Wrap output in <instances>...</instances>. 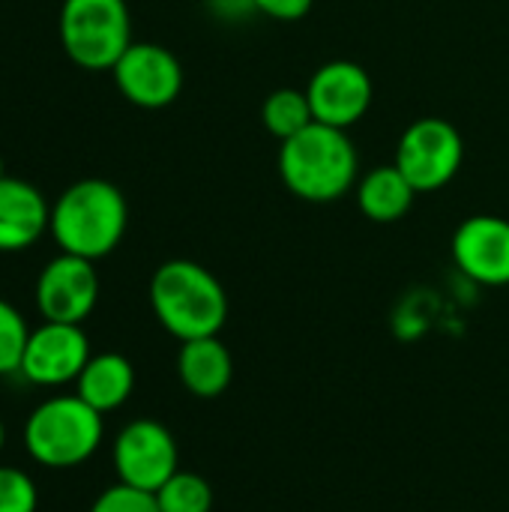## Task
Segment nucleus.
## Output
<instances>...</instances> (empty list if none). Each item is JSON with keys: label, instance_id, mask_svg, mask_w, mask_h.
Segmentation results:
<instances>
[{"label": "nucleus", "instance_id": "8", "mask_svg": "<svg viewBox=\"0 0 509 512\" xmlns=\"http://www.w3.org/2000/svg\"><path fill=\"white\" fill-rule=\"evenodd\" d=\"M120 96L138 108H168L183 90L180 60L156 42H132L111 69Z\"/></svg>", "mask_w": 509, "mask_h": 512}, {"label": "nucleus", "instance_id": "16", "mask_svg": "<svg viewBox=\"0 0 509 512\" xmlns=\"http://www.w3.org/2000/svg\"><path fill=\"white\" fill-rule=\"evenodd\" d=\"M357 207L363 210L366 219L390 225L408 216V210L414 207L417 189L408 183V177L393 165H375L372 171H366L357 180Z\"/></svg>", "mask_w": 509, "mask_h": 512}, {"label": "nucleus", "instance_id": "10", "mask_svg": "<svg viewBox=\"0 0 509 512\" xmlns=\"http://www.w3.org/2000/svg\"><path fill=\"white\" fill-rule=\"evenodd\" d=\"M99 303V276L93 261L60 252L36 279V309L42 321L84 324Z\"/></svg>", "mask_w": 509, "mask_h": 512}, {"label": "nucleus", "instance_id": "1", "mask_svg": "<svg viewBox=\"0 0 509 512\" xmlns=\"http://www.w3.org/2000/svg\"><path fill=\"white\" fill-rule=\"evenodd\" d=\"M279 177L285 189L309 204H330L357 189L360 159L348 129L312 123L279 144Z\"/></svg>", "mask_w": 509, "mask_h": 512}, {"label": "nucleus", "instance_id": "21", "mask_svg": "<svg viewBox=\"0 0 509 512\" xmlns=\"http://www.w3.org/2000/svg\"><path fill=\"white\" fill-rule=\"evenodd\" d=\"M87 512H159V504H156L153 492H141L126 483H114L105 492H99V498L90 504Z\"/></svg>", "mask_w": 509, "mask_h": 512}, {"label": "nucleus", "instance_id": "19", "mask_svg": "<svg viewBox=\"0 0 509 512\" xmlns=\"http://www.w3.org/2000/svg\"><path fill=\"white\" fill-rule=\"evenodd\" d=\"M27 336H30V327H27L24 315L9 300L0 297V378L18 375L21 357L27 348Z\"/></svg>", "mask_w": 509, "mask_h": 512}, {"label": "nucleus", "instance_id": "13", "mask_svg": "<svg viewBox=\"0 0 509 512\" xmlns=\"http://www.w3.org/2000/svg\"><path fill=\"white\" fill-rule=\"evenodd\" d=\"M51 204L45 195L15 177L0 180V252H24L48 234Z\"/></svg>", "mask_w": 509, "mask_h": 512}, {"label": "nucleus", "instance_id": "18", "mask_svg": "<svg viewBox=\"0 0 509 512\" xmlns=\"http://www.w3.org/2000/svg\"><path fill=\"white\" fill-rule=\"evenodd\" d=\"M156 495L159 512H213V486L195 471H177Z\"/></svg>", "mask_w": 509, "mask_h": 512}, {"label": "nucleus", "instance_id": "5", "mask_svg": "<svg viewBox=\"0 0 509 512\" xmlns=\"http://www.w3.org/2000/svg\"><path fill=\"white\" fill-rule=\"evenodd\" d=\"M60 42L75 66L87 72H111L132 45L126 0H63Z\"/></svg>", "mask_w": 509, "mask_h": 512}, {"label": "nucleus", "instance_id": "4", "mask_svg": "<svg viewBox=\"0 0 509 512\" xmlns=\"http://www.w3.org/2000/svg\"><path fill=\"white\" fill-rule=\"evenodd\" d=\"M105 414L90 408L81 396H51L39 402L24 420L27 456L51 471L78 468L96 456L105 438Z\"/></svg>", "mask_w": 509, "mask_h": 512}, {"label": "nucleus", "instance_id": "17", "mask_svg": "<svg viewBox=\"0 0 509 512\" xmlns=\"http://www.w3.org/2000/svg\"><path fill=\"white\" fill-rule=\"evenodd\" d=\"M261 123H264V129L279 144L288 141V138H294L306 126H312L315 123V114H312V105H309L306 90H297V87H279V90H273L264 99V105H261Z\"/></svg>", "mask_w": 509, "mask_h": 512}, {"label": "nucleus", "instance_id": "12", "mask_svg": "<svg viewBox=\"0 0 509 512\" xmlns=\"http://www.w3.org/2000/svg\"><path fill=\"white\" fill-rule=\"evenodd\" d=\"M453 264L465 279L483 288L509 285V219L477 213L453 231Z\"/></svg>", "mask_w": 509, "mask_h": 512}, {"label": "nucleus", "instance_id": "11", "mask_svg": "<svg viewBox=\"0 0 509 512\" xmlns=\"http://www.w3.org/2000/svg\"><path fill=\"white\" fill-rule=\"evenodd\" d=\"M306 96L318 123L351 129L369 114L375 99V84L360 63L330 60L315 69V75L306 84Z\"/></svg>", "mask_w": 509, "mask_h": 512}, {"label": "nucleus", "instance_id": "9", "mask_svg": "<svg viewBox=\"0 0 509 512\" xmlns=\"http://www.w3.org/2000/svg\"><path fill=\"white\" fill-rule=\"evenodd\" d=\"M90 357V339L81 324L45 321L30 330L18 375L33 387H63L78 381Z\"/></svg>", "mask_w": 509, "mask_h": 512}, {"label": "nucleus", "instance_id": "15", "mask_svg": "<svg viewBox=\"0 0 509 512\" xmlns=\"http://www.w3.org/2000/svg\"><path fill=\"white\" fill-rule=\"evenodd\" d=\"M135 390V366L117 351H102L87 360L75 381V396H81L99 414H111L129 402Z\"/></svg>", "mask_w": 509, "mask_h": 512}, {"label": "nucleus", "instance_id": "25", "mask_svg": "<svg viewBox=\"0 0 509 512\" xmlns=\"http://www.w3.org/2000/svg\"><path fill=\"white\" fill-rule=\"evenodd\" d=\"M3 177H6V174H3V159H0V180H3Z\"/></svg>", "mask_w": 509, "mask_h": 512}, {"label": "nucleus", "instance_id": "20", "mask_svg": "<svg viewBox=\"0 0 509 512\" xmlns=\"http://www.w3.org/2000/svg\"><path fill=\"white\" fill-rule=\"evenodd\" d=\"M39 489L30 474L0 465V512H36Z\"/></svg>", "mask_w": 509, "mask_h": 512}, {"label": "nucleus", "instance_id": "23", "mask_svg": "<svg viewBox=\"0 0 509 512\" xmlns=\"http://www.w3.org/2000/svg\"><path fill=\"white\" fill-rule=\"evenodd\" d=\"M204 3L219 21H240V18L258 15L252 0H204Z\"/></svg>", "mask_w": 509, "mask_h": 512}, {"label": "nucleus", "instance_id": "3", "mask_svg": "<svg viewBox=\"0 0 509 512\" xmlns=\"http://www.w3.org/2000/svg\"><path fill=\"white\" fill-rule=\"evenodd\" d=\"M129 225V207L123 192L99 177H87L63 189L51 204L48 234L60 252L99 261L111 255Z\"/></svg>", "mask_w": 509, "mask_h": 512}, {"label": "nucleus", "instance_id": "2", "mask_svg": "<svg viewBox=\"0 0 509 512\" xmlns=\"http://www.w3.org/2000/svg\"><path fill=\"white\" fill-rule=\"evenodd\" d=\"M147 297L159 327L177 342L219 336L228 321V294L219 276L189 258L159 264Z\"/></svg>", "mask_w": 509, "mask_h": 512}, {"label": "nucleus", "instance_id": "14", "mask_svg": "<svg viewBox=\"0 0 509 512\" xmlns=\"http://www.w3.org/2000/svg\"><path fill=\"white\" fill-rule=\"evenodd\" d=\"M177 378L195 399H219L234 378V357L219 336L180 342Z\"/></svg>", "mask_w": 509, "mask_h": 512}, {"label": "nucleus", "instance_id": "22", "mask_svg": "<svg viewBox=\"0 0 509 512\" xmlns=\"http://www.w3.org/2000/svg\"><path fill=\"white\" fill-rule=\"evenodd\" d=\"M258 15H267L273 21H300L312 12L315 0H252Z\"/></svg>", "mask_w": 509, "mask_h": 512}, {"label": "nucleus", "instance_id": "6", "mask_svg": "<svg viewBox=\"0 0 509 512\" xmlns=\"http://www.w3.org/2000/svg\"><path fill=\"white\" fill-rule=\"evenodd\" d=\"M465 162L462 132L444 117H420L414 120L396 147V168L408 177V183L420 192L444 189Z\"/></svg>", "mask_w": 509, "mask_h": 512}, {"label": "nucleus", "instance_id": "7", "mask_svg": "<svg viewBox=\"0 0 509 512\" xmlns=\"http://www.w3.org/2000/svg\"><path fill=\"white\" fill-rule=\"evenodd\" d=\"M111 465L117 483L141 492H159L180 471V450L165 423L138 417L117 432L111 444Z\"/></svg>", "mask_w": 509, "mask_h": 512}, {"label": "nucleus", "instance_id": "24", "mask_svg": "<svg viewBox=\"0 0 509 512\" xmlns=\"http://www.w3.org/2000/svg\"><path fill=\"white\" fill-rule=\"evenodd\" d=\"M3 444H6V426H3V420H0V450H3Z\"/></svg>", "mask_w": 509, "mask_h": 512}]
</instances>
